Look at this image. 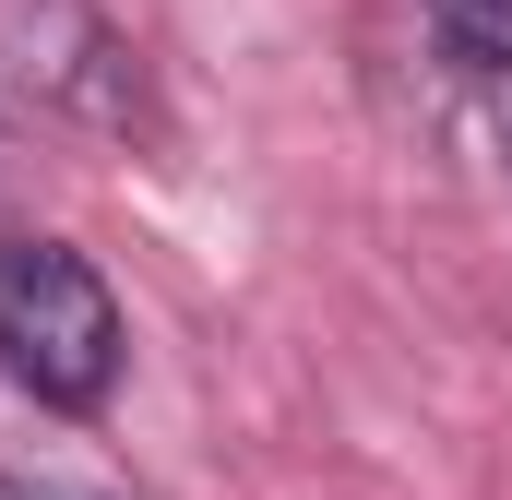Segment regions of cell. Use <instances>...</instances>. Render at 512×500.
Masks as SVG:
<instances>
[{"instance_id": "obj_5", "label": "cell", "mask_w": 512, "mask_h": 500, "mask_svg": "<svg viewBox=\"0 0 512 500\" xmlns=\"http://www.w3.org/2000/svg\"><path fill=\"white\" fill-rule=\"evenodd\" d=\"M0 500H36V489H0Z\"/></svg>"}, {"instance_id": "obj_1", "label": "cell", "mask_w": 512, "mask_h": 500, "mask_svg": "<svg viewBox=\"0 0 512 500\" xmlns=\"http://www.w3.org/2000/svg\"><path fill=\"white\" fill-rule=\"evenodd\" d=\"M120 298L72 239H0V370L60 417H96L120 393Z\"/></svg>"}, {"instance_id": "obj_2", "label": "cell", "mask_w": 512, "mask_h": 500, "mask_svg": "<svg viewBox=\"0 0 512 500\" xmlns=\"http://www.w3.org/2000/svg\"><path fill=\"white\" fill-rule=\"evenodd\" d=\"M12 60H24V96H36V108H60V120L108 131V143L155 131L143 48H131L96 0H12Z\"/></svg>"}, {"instance_id": "obj_3", "label": "cell", "mask_w": 512, "mask_h": 500, "mask_svg": "<svg viewBox=\"0 0 512 500\" xmlns=\"http://www.w3.org/2000/svg\"><path fill=\"white\" fill-rule=\"evenodd\" d=\"M429 12H441V48L465 72H501L512 60V0H429Z\"/></svg>"}, {"instance_id": "obj_4", "label": "cell", "mask_w": 512, "mask_h": 500, "mask_svg": "<svg viewBox=\"0 0 512 500\" xmlns=\"http://www.w3.org/2000/svg\"><path fill=\"white\" fill-rule=\"evenodd\" d=\"M477 84H489V131H501V155H512V60H501V72H477Z\"/></svg>"}]
</instances>
